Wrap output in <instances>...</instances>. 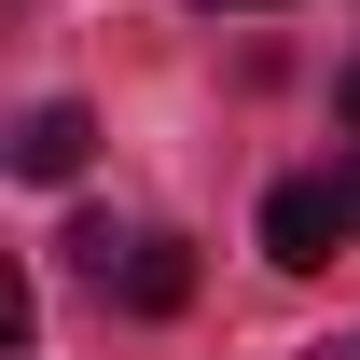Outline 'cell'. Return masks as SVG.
Here are the masks:
<instances>
[{
    "mask_svg": "<svg viewBox=\"0 0 360 360\" xmlns=\"http://www.w3.org/2000/svg\"><path fill=\"white\" fill-rule=\"evenodd\" d=\"M70 250H84V277L111 291V305H139V319H180V305H194V250H180V236H111V222H84Z\"/></svg>",
    "mask_w": 360,
    "mask_h": 360,
    "instance_id": "cell-1",
    "label": "cell"
},
{
    "mask_svg": "<svg viewBox=\"0 0 360 360\" xmlns=\"http://www.w3.org/2000/svg\"><path fill=\"white\" fill-rule=\"evenodd\" d=\"M347 236H360V222H347V194H333V180H277V194H264V264L319 277Z\"/></svg>",
    "mask_w": 360,
    "mask_h": 360,
    "instance_id": "cell-2",
    "label": "cell"
},
{
    "mask_svg": "<svg viewBox=\"0 0 360 360\" xmlns=\"http://www.w3.org/2000/svg\"><path fill=\"white\" fill-rule=\"evenodd\" d=\"M84 153H97V125H84V111H70V97H42V111L14 125V167H28V180H70V167H84Z\"/></svg>",
    "mask_w": 360,
    "mask_h": 360,
    "instance_id": "cell-3",
    "label": "cell"
},
{
    "mask_svg": "<svg viewBox=\"0 0 360 360\" xmlns=\"http://www.w3.org/2000/svg\"><path fill=\"white\" fill-rule=\"evenodd\" d=\"M305 360H360V333H333V347H305Z\"/></svg>",
    "mask_w": 360,
    "mask_h": 360,
    "instance_id": "cell-4",
    "label": "cell"
},
{
    "mask_svg": "<svg viewBox=\"0 0 360 360\" xmlns=\"http://www.w3.org/2000/svg\"><path fill=\"white\" fill-rule=\"evenodd\" d=\"M333 194H347V222H360V167H347V180H333Z\"/></svg>",
    "mask_w": 360,
    "mask_h": 360,
    "instance_id": "cell-5",
    "label": "cell"
},
{
    "mask_svg": "<svg viewBox=\"0 0 360 360\" xmlns=\"http://www.w3.org/2000/svg\"><path fill=\"white\" fill-rule=\"evenodd\" d=\"M347 125H360V70H347Z\"/></svg>",
    "mask_w": 360,
    "mask_h": 360,
    "instance_id": "cell-6",
    "label": "cell"
},
{
    "mask_svg": "<svg viewBox=\"0 0 360 360\" xmlns=\"http://www.w3.org/2000/svg\"><path fill=\"white\" fill-rule=\"evenodd\" d=\"M208 14H222V0H208Z\"/></svg>",
    "mask_w": 360,
    "mask_h": 360,
    "instance_id": "cell-7",
    "label": "cell"
}]
</instances>
